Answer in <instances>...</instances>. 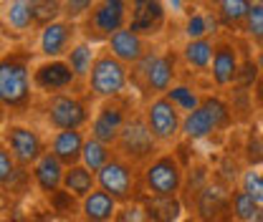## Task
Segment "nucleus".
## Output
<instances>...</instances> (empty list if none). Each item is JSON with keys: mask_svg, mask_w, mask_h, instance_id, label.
Wrapping results in <instances>:
<instances>
[{"mask_svg": "<svg viewBox=\"0 0 263 222\" xmlns=\"http://www.w3.org/2000/svg\"><path fill=\"white\" fill-rule=\"evenodd\" d=\"M33 91L31 51L18 48L0 56V106L28 109Z\"/></svg>", "mask_w": 263, "mask_h": 222, "instance_id": "f257e3e1", "label": "nucleus"}, {"mask_svg": "<svg viewBox=\"0 0 263 222\" xmlns=\"http://www.w3.org/2000/svg\"><path fill=\"white\" fill-rule=\"evenodd\" d=\"M129 23V0H97V5L79 21L84 41L106 43Z\"/></svg>", "mask_w": 263, "mask_h": 222, "instance_id": "f03ea898", "label": "nucleus"}, {"mask_svg": "<svg viewBox=\"0 0 263 222\" xmlns=\"http://www.w3.org/2000/svg\"><path fill=\"white\" fill-rule=\"evenodd\" d=\"M86 86H89V94L99 101L124 94V89L129 86V66L119 61L109 48H104V51H99L91 64V71L86 76Z\"/></svg>", "mask_w": 263, "mask_h": 222, "instance_id": "7ed1b4c3", "label": "nucleus"}, {"mask_svg": "<svg viewBox=\"0 0 263 222\" xmlns=\"http://www.w3.org/2000/svg\"><path fill=\"white\" fill-rule=\"evenodd\" d=\"M157 139L152 136V131L144 122V114H132L129 122L122 127L119 139L114 144V152L119 157L132 162L134 167H147L152 159L157 157Z\"/></svg>", "mask_w": 263, "mask_h": 222, "instance_id": "20e7f679", "label": "nucleus"}, {"mask_svg": "<svg viewBox=\"0 0 263 222\" xmlns=\"http://www.w3.org/2000/svg\"><path fill=\"white\" fill-rule=\"evenodd\" d=\"M175 53L164 51L160 53L157 48H147V53L134 64L132 78L142 84V89L149 94V98L162 96L170 91L172 81H175Z\"/></svg>", "mask_w": 263, "mask_h": 222, "instance_id": "39448f33", "label": "nucleus"}, {"mask_svg": "<svg viewBox=\"0 0 263 222\" xmlns=\"http://www.w3.org/2000/svg\"><path fill=\"white\" fill-rule=\"evenodd\" d=\"M182 182L185 172L175 154H157L142 172V185L152 197H177Z\"/></svg>", "mask_w": 263, "mask_h": 222, "instance_id": "423d86ee", "label": "nucleus"}, {"mask_svg": "<svg viewBox=\"0 0 263 222\" xmlns=\"http://www.w3.org/2000/svg\"><path fill=\"white\" fill-rule=\"evenodd\" d=\"M144 122L157 139L160 147H170L182 136V111L167 98V96H155L144 106Z\"/></svg>", "mask_w": 263, "mask_h": 222, "instance_id": "0eeeda50", "label": "nucleus"}, {"mask_svg": "<svg viewBox=\"0 0 263 222\" xmlns=\"http://www.w3.org/2000/svg\"><path fill=\"white\" fill-rule=\"evenodd\" d=\"M230 124V109L228 104L218 96L202 98V104L195 111L182 116V136L187 139H205L213 131H220Z\"/></svg>", "mask_w": 263, "mask_h": 222, "instance_id": "6e6552de", "label": "nucleus"}, {"mask_svg": "<svg viewBox=\"0 0 263 222\" xmlns=\"http://www.w3.org/2000/svg\"><path fill=\"white\" fill-rule=\"evenodd\" d=\"M132 116V101L124 94L111 96V98H101L97 106L94 116H91V136L101 139L104 144H117L122 127L129 122Z\"/></svg>", "mask_w": 263, "mask_h": 222, "instance_id": "1a4fd4ad", "label": "nucleus"}, {"mask_svg": "<svg viewBox=\"0 0 263 222\" xmlns=\"http://www.w3.org/2000/svg\"><path fill=\"white\" fill-rule=\"evenodd\" d=\"M97 185L101 190L109 192L119 205L134 202L137 185H139V179H137V167L114 152V157L97 172Z\"/></svg>", "mask_w": 263, "mask_h": 222, "instance_id": "9d476101", "label": "nucleus"}, {"mask_svg": "<svg viewBox=\"0 0 263 222\" xmlns=\"http://www.w3.org/2000/svg\"><path fill=\"white\" fill-rule=\"evenodd\" d=\"M46 122L56 129H84L91 122L89 106L84 98L73 94H53L46 96V106H43Z\"/></svg>", "mask_w": 263, "mask_h": 222, "instance_id": "9b49d317", "label": "nucleus"}, {"mask_svg": "<svg viewBox=\"0 0 263 222\" xmlns=\"http://www.w3.org/2000/svg\"><path fill=\"white\" fill-rule=\"evenodd\" d=\"M3 142L8 144L10 154L15 157L21 169L33 167L38 162V157L46 152L43 136L33 127H26V124H8V127L3 129Z\"/></svg>", "mask_w": 263, "mask_h": 222, "instance_id": "f8f14e48", "label": "nucleus"}, {"mask_svg": "<svg viewBox=\"0 0 263 222\" xmlns=\"http://www.w3.org/2000/svg\"><path fill=\"white\" fill-rule=\"evenodd\" d=\"M76 81L79 76L73 73L66 58H46L33 66V89L43 96L64 94Z\"/></svg>", "mask_w": 263, "mask_h": 222, "instance_id": "ddd939ff", "label": "nucleus"}, {"mask_svg": "<svg viewBox=\"0 0 263 222\" xmlns=\"http://www.w3.org/2000/svg\"><path fill=\"white\" fill-rule=\"evenodd\" d=\"M79 23L68 21V18H59L51 21L48 26H43L38 33V51L46 58H64L66 53L71 51L76 35H79Z\"/></svg>", "mask_w": 263, "mask_h": 222, "instance_id": "4468645a", "label": "nucleus"}, {"mask_svg": "<svg viewBox=\"0 0 263 222\" xmlns=\"http://www.w3.org/2000/svg\"><path fill=\"white\" fill-rule=\"evenodd\" d=\"M230 194L220 182H205L195 194L197 220L200 222H233L230 212Z\"/></svg>", "mask_w": 263, "mask_h": 222, "instance_id": "2eb2a0df", "label": "nucleus"}, {"mask_svg": "<svg viewBox=\"0 0 263 222\" xmlns=\"http://www.w3.org/2000/svg\"><path fill=\"white\" fill-rule=\"evenodd\" d=\"M167 23V8L162 0H129V26L134 33L152 38Z\"/></svg>", "mask_w": 263, "mask_h": 222, "instance_id": "dca6fc26", "label": "nucleus"}, {"mask_svg": "<svg viewBox=\"0 0 263 222\" xmlns=\"http://www.w3.org/2000/svg\"><path fill=\"white\" fill-rule=\"evenodd\" d=\"M210 76H213V84L220 86V89L238 81V76H240V58H238V48L230 41H215Z\"/></svg>", "mask_w": 263, "mask_h": 222, "instance_id": "f3484780", "label": "nucleus"}, {"mask_svg": "<svg viewBox=\"0 0 263 222\" xmlns=\"http://www.w3.org/2000/svg\"><path fill=\"white\" fill-rule=\"evenodd\" d=\"M64 172H66V164L56 157L51 149H46V152L38 157V162L31 167L33 182H35V187L43 192L46 197H48L51 192L61 190V185H64Z\"/></svg>", "mask_w": 263, "mask_h": 222, "instance_id": "a211bd4d", "label": "nucleus"}, {"mask_svg": "<svg viewBox=\"0 0 263 222\" xmlns=\"http://www.w3.org/2000/svg\"><path fill=\"white\" fill-rule=\"evenodd\" d=\"M106 48H109L119 61H124L127 66H134L147 53V41H144V35H139V33L132 31L129 26H124L122 31H117L106 41Z\"/></svg>", "mask_w": 263, "mask_h": 222, "instance_id": "6ab92c4d", "label": "nucleus"}, {"mask_svg": "<svg viewBox=\"0 0 263 222\" xmlns=\"http://www.w3.org/2000/svg\"><path fill=\"white\" fill-rule=\"evenodd\" d=\"M119 212V202L106 190H91L81 199V217L86 222H114Z\"/></svg>", "mask_w": 263, "mask_h": 222, "instance_id": "aec40b11", "label": "nucleus"}, {"mask_svg": "<svg viewBox=\"0 0 263 222\" xmlns=\"http://www.w3.org/2000/svg\"><path fill=\"white\" fill-rule=\"evenodd\" d=\"M86 136L81 129H59L51 139V152L64 162L66 167L79 164L81 162V152H84Z\"/></svg>", "mask_w": 263, "mask_h": 222, "instance_id": "412c9836", "label": "nucleus"}, {"mask_svg": "<svg viewBox=\"0 0 263 222\" xmlns=\"http://www.w3.org/2000/svg\"><path fill=\"white\" fill-rule=\"evenodd\" d=\"M64 190H68L73 197H79V199H84L86 194L91 190H97V172H91L84 162H79V164H71V167H66L64 172V185H61Z\"/></svg>", "mask_w": 263, "mask_h": 222, "instance_id": "4be33fe9", "label": "nucleus"}, {"mask_svg": "<svg viewBox=\"0 0 263 222\" xmlns=\"http://www.w3.org/2000/svg\"><path fill=\"white\" fill-rule=\"evenodd\" d=\"M213 51H215V41L210 35H205V38H187V43L182 48V58H185V64L190 68H195V71H210Z\"/></svg>", "mask_w": 263, "mask_h": 222, "instance_id": "5701e85b", "label": "nucleus"}, {"mask_svg": "<svg viewBox=\"0 0 263 222\" xmlns=\"http://www.w3.org/2000/svg\"><path fill=\"white\" fill-rule=\"evenodd\" d=\"M251 0H218L215 3V15L226 28H238L243 31L246 18H248Z\"/></svg>", "mask_w": 263, "mask_h": 222, "instance_id": "b1692460", "label": "nucleus"}, {"mask_svg": "<svg viewBox=\"0 0 263 222\" xmlns=\"http://www.w3.org/2000/svg\"><path fill=\"white\" fill-rule=\"evenodd\" d=\"M97 48H94V43L91 41H79V43H73L71 46V51L66 53L64 58L68 61V66L73 68V73L79 76V78H86L89 76V71H91V64H94V58H97Z\"/></svg>", "mask_w": 263, "mask_h": 222, "instance_id": "393cba45", "label": "nucleus"}, {"mask_svg": "<svg viewBox=\"0 0 263 222\" xmlns=\"http://www.w3.org/2000/svg\"><path fill=\"white\" fill-rule=\"evenodd\" d=\"M5 21L13 31L26 33L35 28V18H33V3L31 0H8L5 5Z\"/></svg>", "mask_w": 263, "mask_h": 222, "instance_id": "a878e982", "label": "nucleus"}, {"mask_svg": "<svg viewBox=\"0 0 263 222\" xmlns=\"http://www.w3.org/2000/svg\"><path fill=\"white\" fill-rule=\"evenodd\" d=\"M144 210L152 222H177L182 205L177 197H149L144 202Z\"/></svg>", "mask_w": 263, "mask_h": 222, "instance_id": "bb28decb", "label": "nucleus"}, {"mask_svg": "<svg viewBox=\"0 0 263 222\" xmlns=\"http://www.w3.org/2000/svg\"><path fill=\"white\" fill-rule=\"evenodd\" d=\"M111 157H114V147L111 144H104L97 136H86V144H84V152H81V162L91 172H99Z\"/></svg>", "mask_w": 263, "mask_h": 222, "instance_id": "cd10ccee", "label": "nucleus"}, {"mask_svg": "<svg viewBox=\"0 0 263 222\" xmlns=\"http://www.w3.org/2000/svg\"><path fill=\"white\" fill-rule=\"evenodd\" d=\"M261 207H263L261 202L256 197H251L243 187L230 194V212H233V220L235 222H251L258 215Z\"/></svg>", "mask_w": 263, "mask_h": 222, "instance_id": "c85d7f7f", "label": "nucleus"}, {"mask_svg": "<svg viewBox=\"0 0 263 222\" xmlns=\"http://www.w3.org/2000/svg\"><path fill=\"white\" fill-rule=\"evenodd\" d=\"M33 3V18L35 28L48 26L51 21L64 18V0H31Z\"/></svg>", "mask_w": 263, "mask_h": 222, "instance_id": "c756f323", "label": "nucleus"}, {"mask_svg": "<svg viewBox=\"0 0 263 222\" xmlns=\"http://www.w3.org/2000/svg\"><path fill=\"white\" fill-rule=\"evenodd\" d=\"M167 98L182 111V114H190V111H195L197 106L202 104V98L197 96L195 89H190V86H185V84H180V86H170V91H167Z\"/></svg>", "mask_w": 263, "mask_h": 222, "instance_id": "7c9ffc66", "label": "nucleus"}, {"mask_svg": "<svg viewBox=\"0 0 263 222\" xmlns=\"http://www.w3.org/2000/svg\"><path fill=\"white\" fill-rule=\"evenodd\" d=\"M243 33H246L256 46H263V0H251Z\"/></svg>", "mask_w": 263, "mask_h": 222, "instance_id": "2f4dec72", "label": "nucleus"}, {"mask_svg": "<svg viewBox=\"0 0 263 222\" xmlns=\"http://www.w3.org/2000/svg\"><path fill=\"white\" fill-rule=\"evenodd\" d=\"M213 28H215V21H210L205 13H193L185 23L187 38H205V35L213 33Z\"/></svg>", "mask_w": 263, "mask_h": 222, "instance_id": "473e14b6", "label": "nucleus"}, {"mask_svg": "<svg viewBox=\"0 0 263 222\" xmlns=\"http://www.w3.org/2000/svg\"><path fill=\"white\" fill-rule=\"evenodd\" d=\"M240 187L263 205V169H258V167L246 169L243 177H240Z\"/></svg>", "mask_w": 263, "mask_h": 222, "instance_id": "72a5a7b5", "label": "nucleus"}, {"mask_svg": "<svg viewBox=\"0 0 263 222\" xmlns=\"http://www.w3.org/2000/svg\"><path fill=\"white\" fill-rule=\"evenodd\" d=\"M15 174H18V162L10 154L8 144L0 139V187L3 185H10Z\"/></svg>", "mask_w": 263, "mask_h": 222, "instance_id": "f704fd0d", "label": "nucleus"}, {"mask_svg": "<svg viewBox=\"0 0 263 222\" xmlns=\"http://www.w3.org/2000/svg\"><path fill=\"white\" fill-rule=\"evenodd\" d=\"M114 222H149V215H147L144 205L127 202V205H122V210L117 212Z\"/></svg>", "mask_w": 263, "mask_h": 222, "instance_id": "c9c22d12", "label": "nucleus"}, {"mask_svg": "<svg viewBox=\"0 0 263 222\" xmlns=\"http://www.w3.org/2000/svg\"><path fill=\"white\" fill-rule=\"evenodd\" d=\"M94 5H97V0H64V18L79 23Z\"/></svg>", "mask_w": 263, "mask_h": 222, "instance_id": "e433bc0d", "label": "nucleus"}, {"mask_svg": "<svg viewBox=\"0 0 263 222\" xmlns=\"http://www.w3.org/2000/svg\"><path fill=\"white\" fill-rule=\"evenodd\" d=\"M256 101H258V106L263 109V73L256 78Z\"/></svg>", "mask_w": 263, "mask_h": 222, "instance_id": "4c0bfd02", "label": "nucleus"}, {"mask_svg": "<svg viewBox=\"0 0 263 222\" xmlns=\"http://www.w3.org/2000/svg\"><path fill=\"white\" fill-rule=\"evenodd\" d=\"M31 222H64V220L56 217V215H35Z\"/></svg>", "mask_w": 263, "mask_h": 222, "instance_id": "58836bf2", "label": "nucleus"}, {"mask_svg": "<svg viewBox=\"0 0 263 222\" xmlns=\"http://www.w3.org/2000/svg\"><path fill=\"white\" fill-rule=\"evenodd\" d=\"M256 66H258V71L263 73V46H261V51L256 53Z\"/></svg>", "mask_w": 263, "mask_h": 222, "instance_id": "ea45409f", "label": "nucleus"}, {"mask_svg": "<svg viewBox=\"0 0 263 222\" xmlns=\"http://www.w3.org/2000/svg\"><path fill=\"white\" fill-rule=\"evenodd\" d=\"M177 222H200V220H197V217H180Z\"/></svg>", "mask_w": 263, "mask_h": 222, "instance_id": "a19ab883", "label": "nucleus"}, {"mask_svg": "<svg viewBox=\"0 0 263 222\" xmlns=\"http://www.w3.org/2000/svg\"><path fill=\"white\" fill-rule=\"evenodd\" d=\"M172 3H175V8H180V5H182V0H172Z\"/></svg>", "mask_w": 263, "mask_h": 222, "instance_id": "79ce46f5", "label": "nucleus"}, {"mask_svg": "<svg viewBox=\"0 0 263 222\" xmlns=\"http://www.w3.org/2000/svg\"><path fill=\"white\" fill-rule=\"evenodd\" d=\"M205 3H210V5H215V3H218V0H205Z\"/></svg>", "mask_w": 263, "mask_h": 222, "instance_id": "37998d69", "label": "nucleus"}]
</instances>
